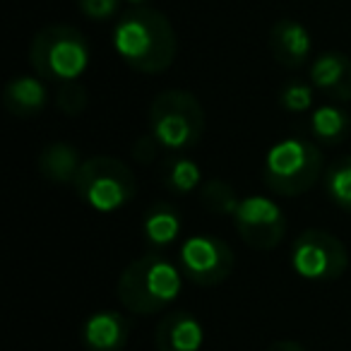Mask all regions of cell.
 Instances as JSON below:
<instances>
[{
	"label": "cell",
	"instance_id": "25",
	"mask_svg": "<svg viewBox=\"0 0 351 351\" xmlns=\"http://www.w3.org/2000/svg\"><path fill=\"white\" fill-rule=\"evenodd\" d=\"M265 351H306L298 341H291V339H279L274 344H269Z\"/></svg>",
	"mask_w": 351,
	"mask_h": 351
},
{
	"label": "cell",
	"instance_id": "4",
	"mask_svg": "<svg viewBox=\"0 0 351 351\" xmlns=\"http://www.w3.org/2000/svg\"><path fill=\"white\" fill-rule=\"evenodd\" d=\"M89 44L77 27L49 25L36 32L29 46V63L41 80L73 82L89 65Z\"/></svg>",
	"mask_w": 351,
	"mask_h": 351
},
{
	"label": "cell",
	"instance_id": "15",
	"mask_svg": "<svg viewBox=\"0 0 351 351\" xmlns=\"http://www.w3.org/2000/svg\"><path fill=\"white\" fill-rule=\"evenodd\" d=\"M181 215L169 202H154L142 219V234H145L149 250H154V253H164L166 248H171L176 239L181 236Z\"/></svg>",
	"mask_w": 351,
	"mask_h": 351
},
{
	"label": "cell",
	"instance_id": "21",
	"mask_svg": "<svg viewBox=\"0 0 351 351\" xmlns=\"http://www.w3.org/2000/svg\"><path fill=\"white\" fill-rule=\"evenodd\" d=\"M279 106L289 113H303L313 106V84L308 82H287L279 89Z\"/></svg>",
	"mask_w": 351,
	"mask_h": 351
},
{
	"label": "cell",
	"instance_id": "23",
	"mask_svg": "<svg viewBox=\"0 0 351 351\" xmlns=\"http://www.w3.org/2000/svg\"><path fill=\"white\" fill-rule=\"evenodd\" d=\"M77 8L89 20L106 22L116 17L118 8H121V0H77Z\"/></svg>",
	"mask_w": 351,
	"mask_h": 351
},
{
	"label": "cell",
	"instance_id": "16",
	"mask_svg": "<svg viewBox=\"0 0 351 351\" xmlns=\"http://www.w3.org/2000/svg\"><path fill=\"white\" fill-rule=\"evenodd\" d=\"M36 166L46 181L68 186V183H75L82 161H80L77 147L68 145V142H51L41 149Z\"/></svg>",
	"mask_w": 351,
	"mask_h": 351
},
{
	"label": "cell",
	"instance_id": "20",
	"mask_svg": "<svg viewBox=\"0 0 351 351\" xmlns=\"http://www.w3.org/2000/svg\"><path fill=\"white\" fill-rule=\"evenodd\" d=\"M200 200L202 207L217 217H236V212L241 207V200L236 195L234 186L229 181H224V178L205 181V186L200 191Z\"/></svg>",
	"mask_w": 351,
	"mask_h": 351
},
{
	"label": "cell",
	"instance_id": "1",
	"mask_svg": "<svg viewBox=\"0 0 351 351\" xmlns=\"http://www.w3.org/2000/svg\"><path fill=\"white\" fill-rule=\"evenodd\" d=\"M113 49L128 68L145 75L164 73L173 65L178 41L164 12L137 5L123 12L113 29Z\"/></svg>",
	"mask_w": 351,
	"mask_h": 351
},
{
	"label": "cell",
	"instance_id": "14",
	"mask_svg": "<svg viewBox=\"0 0 351 351\" xmlns=\"http://www.w3.org/2000/svg\"><path fill=\"white\" fill-rule=\"evenodd\" d=\"M49 104V92L44 82L32 75L12 77L3 92V106L15 118H36Z\"/></svg>",
	"mask_w": 351,
	"mask_h": 351
},
{
	"label": "cell",
	"instance_id": "26",
	"mask_svg": "<svg viewBox=\"0 0 351 351\" xmlns=\"http://www.w3.org/2000/svg\"><path fill=\"white\" fill-rule=\"evenodd\" d=\"M125 3H130L132 8H137V5H145V3H149V0H125Z\"/></svg>",
	"mask_w": 351,
	"mask_h": 351
},
{
	"label": "cell",
	"instance_id": "5",
	"mask_svg": "<svg viewBox=\"0 0 351 351\" xmlns=\"http://www.w3.org/2000/svg\"><path fill=\"white\" fill-rule=\"evenodd\" d=\"M149 132L169 152H188L205 135V111L195 94L166 89L149 104Z\"/></svg>",
	"mask_w": 351,
	"mask_h": 351
},
{
	"label": "cell",
	"instance_id": "17",
	"mask_svg": "<svg viewBox=\"0 0 351 351\" xmlns=\"http://www.w3.org/2000/svg\"><path fill=\"white\" fill-rule=\"evenodd\" d=\"M159 181L171 195H191L202 181V171L186 152H171L159 164Z\"/></svg>",
	"mask_w": 351,
	"mask_h": 351
},
{
	"label": "cell",
	"instance_id": "13",
	"mask_svg": "<svg viewBox=\"0 0 351 351\" xmlns=\"http://www.w3.org/2000/svg\"><path fill=\"white\" fill-rule=\"evenodd\" d=\"M130 337V322L116 311H99L87 317L82 341L87 351H123Z\"/></svg>",
	"mask_w": 351,
	"mask_h": 351
},
{
	"label": "cell",
	"instance_id": "7",
	"mask_svg": "<svg viewBox=\"0 0 351 351\" xmlns=\"http://www.w3.org/2000/svg\"><path fill=\"white\" fill-rule=\"evenodd\" d=\"M291 267L308 282H335L349 267V255L337 236L322 229H306L293 239Z\"/></svg>",
	"mask_w": 351,
	"mask_h": 351
},
{
	"label": "cell",
	"instance_id": "2",
	"mask_svg": "<svg viewBox=\"0 0 351 351\" xmlns=\"http://www.w3.org/2000/svg\"><path fill=\"white\" fill-rule=\"evenodd\" d=\"M181 267H176L164 253L140 255L121 272L116 293L121 303L135 315H154L166 311L178 298L183 287Z\"/></svg>",
	"mask_w": 351,
	"mask_h": 351
},
{
	"label": "cell",
	"instance_id": "10",
	"mask_svg": "<svg viewBox=\"0 0 351 351\" xmlns=\"http://www.w3.org/2000/svg\"><path fill=\"white\" fill-rule=\"evenodd\" d=\"M269 53L277 60L282 68L287 70H298L308 63L313 51V39L311 32L296 20H277L269 29Z\"/></svg>",
	"mask_w": 351,
	"mask_h": 351
},
{
	"label": "cell",
	"instance_id": "11",
	"mask_svg": "<svg viewBox=\"0 0 351 351\" xmlns=\"http://www.w3.org/2000/svg\"><path fill=\"white\" fill-rule=\"evenodd\" d=\"M311 84L337 104L351 101V58L339 51L317 56L311 65Z\"/></svg>",
	"mask_w": 351,
	"mask_h": 351
},
{
	"label": "cell",
	"instance_id": "24",
	"mask_svg": "<svg viewBox=\"0 0 351 351\" xmlns=\"http://www.w3.org/2000/svg\"><path fill=\"white\" fill-rule=\"evenodd\" d=\"M159 149H164V147L159 145V140H156L152 132H147V135H142L140 140L132 145V156H135L140 164H152V161L159 156Z\"/></svg>",
	"mask_w": 351,
	"mask_h": 351
},
{
	"label": "cell",
	"instance_id": "22",
	"mask_svg": "<svg viewBox=\"0 0 351 351\" xmlns=\"http://www.w3.org/2000/svg\"><path fill=\"white\" fill-rule=\"evenodd\" d=\"M87 89H84L82 82L73 80V82H63L58 84V94H56V106L65 113L68 118H75L87 108Z\"/></svg>",
	"mask_w": 351,
	"mask_h": 351
},
{
	"label": "cell",
	"instance_id": "12",
	"mask_svg": "<svg viewBox=\"0 0 351 351\" xmlns=\"http://www.w3.org/2000/svg\"><path fill=\"white\" fill-rule=\"evenodd\" d=\"M205 341L202 325L193 313L173 311L161 317L154 330L156 351H197Z\"/></svg>",
	"mask_w": 351,
	"mask_h": 351
},
{
	"label": "cell",
	"instance_id": "3",
	"mask_svg": "<svg viewBox=\"0 0 351 351\" xmlns=\"http://www.w3.org/2000/svg\"><path fill=\"white\" fill-rule=\"evenodd\" d=\"M325 171V159L311 140L287 137L269 147L263 166V181L274 195L296 197L317 183Z\"/></svg>",
	"mask_w": 351,
	"mask_h": 351
},
{
	"label": "cell",
	"instance_id": "9",
	"mask_svg": "<svg viewBox=\"0 0 351 351\" xmlns=\"http://www.w3.org/2000/svg\"><path fill=\"white\" fill-rule=\"evenodd\" d=\"M234 224L245 245L255 250H272L282 243L287 234V217L277 202L263 195H250L241 200Z\"/></svg>",
	"mask_w": 351,
	"mask_h": 351
},
{
	"label": "cell",
	"instance_id": "19",
	"mask_svg": "<svg viewBox=\"0 0 351 351\" xmlns=\"http://www.w3.org/2000/svg\"><path fill=\"white\" fill-rule=\"evenodd\" d=\"M322 186L339 210L351 212V154L335 159L322 173Z\"/></svg>",
	"mask_w": 351,
	"mask_h": 351
},
{
	"label": "cell",
	"instance_id": "6",
	"mask_svg": "<svg viewBox=\"0 0 351 351\" xmlns=\"http://www.w3.org/2000/svg\"><path fill=\"white\" fill-rule=\"evenodd\" d=\"M73 186L77 195L97 212L121 210L137 195V181L130 166L106 154L84 159Z\"/></svg>",
	"mask_w": 351,
	"mask_h": 351
},
{
	"label": "cell",
	"instance_id": "18",
	"mask_svg": "<svg viewBox=\"0 0 351 351\" xmlns=\"http://www.w3.org/2000/svg\"><path fill=\"white\" fill-rule=\"evenodd\" d=\"M308 132L315 142L327 147L341 145L351 135V116L337 104L317 106L308 118Z\"/></svg>",
	"mask_w": 351,
	"mask_h": 351
},
{
	"label": "cell",
	"instance_id": "8",
	"mask_svg": "<svg viewBox=\"0 0 351 351\" xmlns=\"http://www.w3.org/2000/svg\"><path fill=\"white\" fill-rule=\"evenodd\" d=\"M234 253L221 239L197 234L183 241L178 253V267L191 282L200 287H217L234 272Z\"/></svg>",
	"mask_w": 351,
	"mask_h": 351
}]
</instances>
